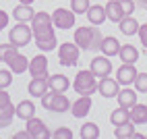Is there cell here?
<instances>
[{"label":"cell","instance_id":"obj_18","mask_svg":"<svg viewBox=\"0 0 147 139\" xmlns=\"http://www.w3.org/2000/svg\"><path fill=\"white\" fill-rule=\"evenodd\" d=\"M106 17L110 19L112 23H120L122 17H126L122 6H120V0H110V2L106 4Z\"/></svg>","mask_w":147,"mask_h":139},{"label":"cell","instance_id":"obj_17","mask_svg":"<svg viewBox=\"0 0 147 139\" xmlns=\"http://www.w3.org/2000/svg\"><path fill=\"white\" fill-rule=\"evenodd\" d=\"M48 85H50V89H52V92L64 94L66 89L71 87V81H68V77H66V75L56 73V75H50V77H48Z\"/></svg>","mask_w":147,"mask_h":139},{"label":"cell","instance_id":"obj_29","mask_svg":"<svg viewBox=\"0 0 147 139\" xmlns=\"http://www.w3.org/2000/svg\"><path fill=\"white\" fill-rule=\"evenodd\" d=\"M79 135L83 139H97V137H100V127H97L95 123H83Z\"/></svg>","mask_w":147,"mask_h":139},{"label":"cell","instance_id":"obj_25","mask_svg":"<svg viewBox=\"0 0 147 139\" xmlns=\"http://www.w3.org/2000/svg\"><path fill=\"white\" fill-rule=\"evenodd\" d=\"M118 29L124 35H135V33H139V23L133 19V15H126V17H122V21L118 23Z\"/></svg>","mask_w":147,"mask_h":139},{"label":"cell","instance_id":"obj_27","mask_svg":"<svg viewBox=\"0 0 147 139\" xmlns=\"http://www.w3.org/2000/svg\"><path fill=\"white\" fill-rule=\"evenodd\" d=\"M129 121H131V108L118 106V110H114V112L110 114V123H112L114 127H118V125H122V123H129Z\"/></svg>","mask_w":147,"mask_h":139},{"label":"cell","instance_id":"obj_21","mask_svg":"<svg viewBox=\"0 0 147 139\" xmlns=\"http://www.w3.org/2000/svg\"><path fill=\"white\" fill-rule=\"evenodd\" d=\"M85 15H87V19H89L91 25H102L108 19L106 17V6H100V4H91L89 11H87Z\"/></svg>","mask_w":147,"mask_h":139},{"label":"cell","instance_id":"obj_40","mask_svg":"<svg viewBox=\"0 0 147 139\" xmlns=\"http://www.w3.org/2000/svg\"><path fill=\"white\" fill-rule=\"evenodd\" d=\"M21 4H33V0H19Z\"/></svg>","mask_w":147,"mask_h":139},{"label":"cell","instance_id":"obj_10","mask_svg":"<svg viewBox=\"0 0 147 139\" xmlns=\"http://www.w3.org/2000/svg\"><path fill=\"white\" fill-rule=\"evenodd\" d=\"M89 71L97 77V79H104V77H110L112 73V60H110V56H95L91 64H89Z\"/></svg>","mask_w":147,"mask_h":139},{"label":"cell","instance_id":"obj_36","mask_svg":"<svg viewBox=\"0 0 147 139\" xmlns=\"http://www.w3.org/2000/svg\"><path fill=\"white\" fill-rule=\"evenodd\" d=\"M139 39H141V44L147 48V23L139 25Z\"/></svg>","mask_w":147,"mask_h":139},{"label":"cell","instance_id":"obj_14","mask_svg":"<svg viewBox=\"0 0 147 139\" xmlns=\"http://www.w3.org/2000/svg\"><path fill=\"white\" fill-rule=\"evenodd\" d=\"M27 92L31 94V98H42L50 92V85H48V79H42V77H33L27 85Z\"/></svg>","mask_w":147,"mask_h":139},{"label":"cell","instance_id":"obj_39","mask_svg":"<svg viewBox=\"0 0 147 139\" xmlns=\"http://www.w3.org/2000/svg\"><path fill=\"white\" fill-rule=\"evenodd\" d=\"M139 6L143 8V11H147V0H139Z\"/></svg>","mask_w":147,"mask_h":139},{"label":"cell","instance_id":"obj_37","mask_svg":"<svg viewBox=\"0 0 147 139\" xmlns=\"http://www.w3.org/2000/svg\"><path fill=\"white\" fill-rule=\"evenodd\" d=\"M4 27H8V15H6V11H0V31Z\"/></svg>","mask_w":147,"mask_h":139},{"label":"cell","instance_id":"obj_28","mask_svg":"<svg viewBox=\"0 0 147 139\" xmlns=\"http://www.w3.org/2000/svg\"><path fill=\"white\" fill-rule=\"evenodd\" d=\"M135 123L133 121H129V123H122V125H118V127H116L114 129V135L116 137H118V139H124V137H133L137 131H135Z\"/></svg>","mask_w":147,"mask_h":139},{"label":"cell","instance_id":"obj_16","mask_svg":"<svg viewBox=\"0 0 147 139\" xmlns=\"http://www.w3.org/2000/svg\"><path fill=\"white\" fill-rule=\"evenodd\" d=\"M135 77H137V68H135V64H126V62H122L120 68L116 71V79H118V83H122V85H131V83H135Z\"/></svg>","mask_w":147,"mask_h":139},{"label":"cell","instance_id":"obj_32","mask_svg":"<svg viewBox=\"0 0 147 139\" xmlns=\"http://www.w3.org/2000/svg\"><path fill=\"white\" fill-rule=\"evenodd\" d=\"M13 83V71L11 68H2V71H0V89H6L8 85Z\"/></svg>","mask_w":147,"mask_h":139},{"label":"cell","instance_id":"obj_23","mask_svg":"<svg viewBox=\"0 0 147 139\" xmlns=\"http://www.w3.org/2000/svg\"><path fill=\"white\" fill-rule=\"evenodd\" d=\"M118 56H120L122 62H126V64H135L137 60H139V50H137L133 44H124V46H120Z\"/></svg>","mask_w":147,"mask_h":139},{"label":"cell","instance_id":"obj_30","mask_svg":"<svg viewBox=\"0 0 147 139\" xmlns=\"http://www.w3.org/2000/svg\"><path fill=\"white\" fill-rule=\"evenodd\" d=\"M89 0H71V8L75 15H85L87 11H89Z\"/></svg>","mask_w":147,"mask_h":139},{"label":"cell","instance_id":"obj_15","mask_svg":"<svg viewBox=\"0 0 147 139\" xmlns=\"http://www.w3.org/2000/svg\"><path fill=\"white\" fill-rule=\"evenodd\" d=\"M89 110H91V96H81L77 102L71 104V112L77 118H85L89 114Z\"/></svg>","mask_w":147,"mask_h":139},{"label":"cell","instance_id":"obj_31","mask_svg":"<svg viewBox=\"0 0 147 139\" xmlns=\"http://www.w3.org/2000/svg\"><path fill=\"white\" fill-rule=\"evenodd\" d=\"M135 89L139 94H147V73H137V77H135Z\"/></svg>","mask_w":147,"mask_h":139},{"label":"cell","instance_id":"obj_3","mask_svg":"<svg viewBox=\"0 0 147 139\" xmlns=\"http://www.w3.org/2000/svg\"><path fill=\"white\" fill-rule=\"evenodd\" d=\"M95 75L91 71H79L73 81V89L81 96H91L93 92H97V81Z\"/></svg>","mask_w":147,"mask_h":139},{"label":"cell","instance_id":"obj_8","mask_svg":"<svg viewBox=\"0 0 147 139\" xmlns=\"http://www.w3.org/2000/svg\"><path fill=\"white\" fill-rule=\"evenodd\" d=\"M4 62H6L8 68H11L13 73H17V75H19V73H25L27 68H29V60H27L21 52H19V48H13V50L6 54Z\"/></svg>","mask_w":147,"mask_h":139},{"label":"cell","instance_id":"obj_34","mask_svg":"<svg viewBox=\"0 0 147 139\" xmlns=\"http://www.w3.org/2000/svg\"><path fill=\"white\" fill-rule=\"evenodd\" d=\"M120 6H122L124 15H133V13H135L137 2H135V0H120Z\"/></svg>","mask_w":147,"mask_h":139},{"label":"cell","instance_id":"obj_9","mask_svg":"<svg viewBox=\"0 0 147 139\" xmlns=\"http://www.w3.org/2000/svg\"><path fill=\"white\" fill-rule=\"evenodd\" d=\"M75 13L73 8L68 11V8H56L52 13V21H54V27L58 29H73L75 27Z\"/></svg>","mask_w":147,"mask_h":139},{"label":"cell","instance_id":"obj_5","mask_svg":"<svg viewBox=\"0 0 147 139\" xmlns=\"http://www.w3.org/2000/svg\"><path fill=\"white\" fill-rule=\"evenodd\" d=\"M31 39H33V31H31V25H27V23H17L11 29V33H8V42H11L15 48L27 46Z\"/></svg>","mask_w":147,"mask_h":139},{"label":"cell","instance_id":"obj_2","mask_svg":"<svg viewBox=\"0 0 147 139\" xmlns=\"http://www.w3.org/2000/svg\"><path fill=\"white\" fill-rule=\"evenodd\" d=\"M102 31L97 29V25L93 27H77L75 29V44L81 48V50H87V52H95L102 48Z\"/></svg>","mask_w":147,"mask_h":139},{"label":"cell","instance_id":"obj_20","mask_svg":"<svg viewBox=\"0 0 147 139\" xmlns=\"http://www.w3.org/2000/svg\"><path fill=\"white\" fill-rule=\"evenodd\" d=\"M15 112H17V116L21 118V121H29V118L35 116V104L31 100H23V102H19L15 106Z\"/></svg>","mask_w":147,"mask_h":139},{"label":"cell","instance_id":"obj_22","mask_svg":"<svg viewBox=\"0 0 147 139\" xmlns=\"http://www.w3.org/2000/svg\"><path fill=\"white\" fill-rule=\"evenodd\" d=\"M116 100H118V106H122V108H133L137 104V92L131 87H124L122 92H118Z\"/></svg>","mask_w":147,"mask_h":139},{"label":"cell","instance_id":"obj_33","mask_svg":"<svg viewBox=\"0 0 147 139\" xmlns=\"http://www.w3.org/2000/svg\"><path fill=\"white\" fill-rule=\"evenodd\" d=\"M54 139H73V131L71 129H66V127H60V129H56V131L52 133Z\"/></svg>","mask_w":147,"mask_h":139},{"label":"cell","instance_id":"obj_4","mask_svg":"<svg viewBox=\"0 0 147 139\" xmlns=\"http://www.w3.org/2000/svg\"><path fill=\"white\" fill-rule=\"evenodd\" d=\"M42 106L50 112H68L71 110V100L64 96V94H58V92H48L42 98Z\"/></svg>","mask_w":147,"mask_h":139},{"label":"cell","instance_id":"obj_13","mask_svg":"<svg viewBox=\"0 0 147 139\" xmlns=\"http://www.w3.org/2000/svg\"><path fill=\"white\" fill-rule=\"evenodd\" d=\"M29 73H31V77H42V79H48L50 75H48V58L44 54H37L33 56L31 60H29Z\"/></svg>","mask_w":147,"mask_h":139},{"label":"cell","instance_id":"obj_38","mask_svg":"<svg viewBox=\"0 0 147 139\" xmlns=\"http://www.w3.org/2000/svg\"><path fill=\"white\" fill-rule=\"evenodd\" d=\"M27 137H31L27 129H25V131H19V133H15V139H27Z\"/></svg>","mask_w":147,"mask_h":139},{"label":"cell","instance_id":"obj_12","mask_svg":"<svg viewBox=\"0 0 147 139\" xmlns=\"http://www.w3.org/2000/svg\"><path fill=\"white\" fill-rule=\"evenodd\" d=\"M27 131H29V135H31V139H48V137H52V133L48 131V127H46V123L44 121H40V118H29L27 121Z\"/></svg>","mask_w":147,"mask_h":139},{"label":"cell","instance_id":"obj_24","mask_svg":"<svg viewBox=\"0 0 147 139\" xmlns=\"http://www.w3.org/2000/svg\"><path fill=\"white\" fill-rule=\"evenodd\" d=\"M13 15H15V19L19 23H27V21H31V19L35 17V11L31 8V4H21L19 2L17 8L13 11Z\"/></svg>","mask_w":147,"mask_h":139},{"label":"cell","instance_id":"obj_35","mask_svg":"<svg viewBox=\"0 0 147 139\" xmlns=\"http://www.w3.org/2000/svg\"><path fill=\"white\" fill-rule=\"evenodd\" d=\"M13 48H15V46H13L11 42H8V44H0V60H4V58H6V54L11 52Z\"/></svg>","mask_w":147,"mask_h":139},{"label":"cell","instance_id":"obj_26","mask_svg":"<svg viewBox=\"0 0 147 139\" xmlns=\"http://www.w3.org/2000/svg\"><path fill=\"white\" fill-rule=\"evenodd\" d=\"M131 121L135 125H147V106L145 104H135L131 108Z\"/></svg>","mask_w":147,"mask_h":139},{"label":"cell","instance_id":"obj_7","mask_svg":"<svg viewBox=\"0 0 147 139\" xmlns=\"http://www.w3.org/2000/svg\"><path fill=\"white\" fill-rule=\"evenodd\" d=\"M15 116H17V112H15L13 102H11V96H8L4 89H0V129L11 127Z\"/></svg>","mask_w":147,"mask_h":139},{"label":"cell","instance_id":"obj_1","mask_svg":"<svg viewBox=\"0 0 147 139\" xmlns=\"http://www.w3.org/2000/svg\"><path fill=\"white\" fill-rule=\"evenodd\" d=\"M31 31H33L35 46L40 48L42 52L56 50V33H54L52 15H48L44 11L35 13V17L31 19Z\"/></svg>","mask_w":147,"mask_h":139},{"label":"cell","instance_id":"obj_6","mask_svg":"<svg viewBox=\"0 0 147 139\" xmlns=\"http://www.w3.org/2000/svg\"><path fill=\"white\" fill-rule=\"evenodd\" d=\"M79 52H81V48L77 44L64 42V44H60V48H58V62L62 66H75L79 62Z\"/></svg>","mask_w":147,"mask_h":139},{"label":"cell","instance_id":"obj_11","mask_svg":"<svg viewBox=\"0 0 147 139\" xmlns=\"http://www.w3.org/2000/svg\"><path fill=\"white\" fill-rule=\"evenodd\" d=\"M97 92H100L102 98H116L120 92V83H118V79H110V77H104L100 79V83H97Z\"/></svg>","mask_w":147,"mask_h":139},{"label":"cell","instance_id":"obj_19","mask_svg":"<svg viewBox=\"0 0 147 139\" xmlns=\"http://www.w3.org/2000/svg\"><path fill=\"white\" fill-rule=\"evenodd\" d=\"M102 54H106V56H118V52H120V42L116 39L114 35H106L104 39H102Z\"/></svg>","mask_w":147,"mask_h":139}]
</instances>
